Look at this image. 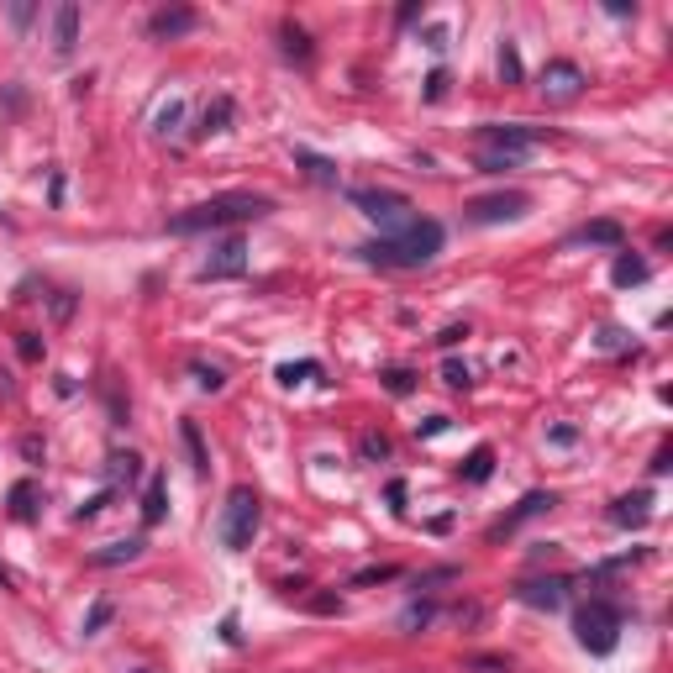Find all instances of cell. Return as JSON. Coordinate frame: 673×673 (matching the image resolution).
<instances>
[{"label": "cell", "mask_w": 673, "mask_h": 673, "mask_svg": "<svg viewBox=\"0 0 673 673\" xmlns=\"http://www.w3.org/2000/svg\"><path fill=\"white\" fill-rule=\"evenodd\" d=\"M384 390H390V395H411L416 390V374L411 369H390V374H384Z\"/></svg>", "instance_id": "29"}, {"label": "cell", "mask_w": 673, "mask_h": 673, "mask_svg": "<svg viewBox=\"0 0 673 673\" xmlns=\"http://www.w3.org/2000/svg\"><path fill=\"white\" fill-rule=\"evenodd\" d=\"M279 37H284V53H290V58H300V64L311 58V37H305L295 22H284V27H279Z\"/></svg>", "instance_id": "23"}, {"label": "cell", "mask_w": 673, "mask_h": 673, "mask_svg": "<svg viewBox=\"0 0 673 673\" xmlns=\"http://www.w3.org/2000/svg\"><path fill=\"white\" fill-rule=\"evenodd\" d=\"M232 274H248V242L242 237H221L211 258L200 263V279H232Z\"/></svg>", "instance_id": "9"}, {"label": "cell", "mask_w": 673, "mask_h": 673, "mask_svg": "<svg viewBox=\"0 0 673 673\" xmlns=\"http://www.w3.org/2000/svg\"><path fill=\"white\" fill-rule=\"evenodd\" d=\"M647 505H652L647 489H642V495H626V500H616L610 521H616V526H642V521H647Z\"/></svg>", "instance_id": "18"}, {"label": "cell", "mask_w": 673, "mask_h": 673, "mask_svg": "<svg viewBox=\"0 0 673 673\" xmlns=\"http://www.w3.org/2000/svg\"><path fill=\"white\" fill-rule=\"evenodd\" d=\"M142 547H148V542H142V537H127V542H111V547H100V553L90 558L95 568H116V563H137L142 558Z\"/></svg>", "instance_id": "15"}, {"label": "cell", "mask_w": 673, "mask_h": 673, "mask_svg": "<svg viewBox=\"0 0 673 673\" xmlns=\"http://www.w3.org/2000/svg\"><path fill=\"white\" fill-rule=\"evenodd\" d=\"M621 242H626L621 221H584V227L568 237V248H621Z\"/></svg>", "instance_id": "11"}, {"label": "cell", "mask_w": 673, "mask_h": 673, "mask_svg": "<svg viewBox=\"0 0 673 673\" xmlns=\"http://www.w3.org/2000/svg\"><path fill=\"white\" fill-rule=\"evenodd\" d=\"M179 437H185V447H190V463H195V474H206V447H200V432H195V421H185V426H179Z\"/></svg>", "instance_id": "27"}, {"label": "cell", "mask_w": 673, "mask_h": 673, "mask_svg": "<svg viewBox=\"0 0 673 673\" xmlns=\"http://www.w3.org/2000/svg\"><path fill=\"white\" fill-rule=\"evenodd\" d=\"M179 121H185V100H163L153 116V132H179Z\"/></svg>", "instance_id": "24"}, {"label": "cell", "mask_w": 673, "mask_h": 673, "mask_svg": "<svg viewBox=\"0 0 673 673\" xmlns=\"http://www.w3.org/2000/svg\"><path fill=\"white\" fill-rule=\"evenodd\" d=\"M74 43H79V6H74V0H64V6L53 11V53L69 58Z\"/></svg>", "instance_id": "12"}, {"label": "cell", "mask_w": 673, "mask_h": 673, "mask_svg": "<svg viewBox=\"0 0 673 673\" xmlns=\"http://www.w3.org/2000/svg\"><path fill=\"white\" fill-rule=\"evenodd\" d=\"M390 505H395V511H405V484H400V479L390 484Z\"/></svg>", "instance_id": "40"}, {"label": "cell", "mask_w": 673, "mask_h": 673, "mask_svg": "<svg viewBox=\"0 0 673 673\" xmlns=\"http://www.w3.org/2000/svg\"><path fill=\"white\" fill-rule=\"evenodd\" d=\"M437 432H447V416H432V421L416 426V437H437Z\"/></svg>", "instance_id": "38"}, {"label": "cell", "mask_w": 673, "mask_h": 673, "mask_svg": "<svg viewBox=\"0 0 673 673\" xmlns=\"http://www.w3.org/2000/svg\"><path fill=\"white\" fill-rule=\"evenodd\" d=\"M442 95H447V74L437 69L432 79H426V100H442Z\"/></svg>", "instance_id": "37"}, {"label": "cell", "mask_w": 673, "mask_h": 673, "mask_svg": "<svg viewBox=\"0 0 673 673\" xmlns=\"http://www.w3.org/2000/svg\"><path fill=\"white\" fill-rule=\"evenodd\" d=\"M516 600L532 605V610H558L568 600V579H532V584L516 589Z\"/></svg>", "instance_id": "10"}, {"label": "cell", "mask_w": 673, "mask_h": 673, "mask_svg": "<svg viewBox=\"0 0 673 673\" xmlns=\"http://www.w3.org/2000/svg\"><path fill=\"white\" fill-rule=\"evenodd\" d=\"M432 616H437V605H426V600H421V605H411V610L400 616V626H405V631H416V626H432Z\"/></svg>", "instance_id": "30"}, {"label": "cell", "mask_w": 673, "mask_h": 673, "mask_svg": "<svg viewBox=\"0 0 673 673\" xmlns=\"http://www.w3.org/2000/svg\"><path fill=\"white\" fill-rule=\"evenodd\" d=\"M537 90L547 100H558V106H568V100H579V90H584V69L574 64V58H553V64L542 69Z\"/></svg>", "instance_id": "8"}, {"label": "cell", "mask_w": 673, "mask_h": 673, "mask_svg": "<svg viewBox=\"0 0 673 673\" xmlns=\"http://www.w3.org/2000/svg\"><path fill=\"white\" fill-rule=\"evenodd\" d=\"M269 211H274V200H269V195H248V190H237V195H216V200H200V206L169 216V232H174V237L216 232V227H237V221H258V216H269Z\"/></svg>", "instance_id": "1"}, {"label": "cell", "mask_w": 673, "mask_h": 673, "mask_svg": "<svg viewBox=\"0 0 673 673\" xmlns=\"http://www.w3.org/2000/svg\"><path fill=\"white\" fill-rule=\"evenodd\" d=\"M542 137H547L542 127H521V121H495V127H479V148H484V153H511V158H526Z\"/></svg>", "instance_id": "6"}, {"label": "cell", "mask_w": 673, "mask_h": 673, "mask_svg": "<svg viewBox=\"0 0 673 673\" xmlns=\"http://www.w3.org/2000/svg\"><path fill=\"white\" fill-rule=\"evenodd\" d=\"M395 574H400V568H390V563H384V568H363V574H353V589L379 584V579H395Z\"/></svg>", "instance_id": "34"}, {"label": "cell", "mask_w": 673, "mask_h": 673, "mask_svg": "<svg viewBox=\"0 0 673 673\" xmlns=\"http://www.w3.org/2000/svg\"><path fill=\"white\" fill-rule=\"evenodd\" d=\"M442 379L453 384V390H468V384H474V374H468V363H447V369H442Z\"/></svg>", "instance_id": "35"}, {"label": "cell", "mask_w": 673, "mask_h": 673, "mask_svg": "<svg viewBox=\"0 0 673 673\" xmlns=\"http://www.w3.org/2000/svg\"><path fill=\"white\" fill-rule=\"evenodd\" d=\"M227 121H232V95H216L211 106H206V116H200V132H227Z\"/></svg>", "instance_id": "20"}, {"label": "cell", "mask_w": 673, "mask_h": 673, "mask_svg": "<svg viewBox=\"0 0 673 673\" xmlns=\"http://www.w3.org/2000/svg\"><path fill=\"white\" fill-rule=\"evenodd\" d=\"M500 74H505V85H521V53H516V43L500 48Z\"/></svg>", "instance_id": "28"}, {"label": "cell", "mask_w": 673, "mask_h": 673, "mask_svg": "<svg viewBox=\"0 0 673 673\" xmlns=\"http://www.w3.org/2000/svg\"><path fill=\"white\" fill-rule=\"evenodd\" d=\"M358 453H363V458H369V463H374V458H390V437H379V432H369V437H363V442H358Z\"/></svg>", "instance_id": "33"}, {"label": "cell", "mask_w": 673, "mask_h": 673, "mask_svg": "<svg viewBox=\"0 0 673 673\" xmlns=\"http://www.w3.org/2000/svg\"><path fill=\"white\" fill-rule=\"evenodd\" d=\"M521 158H511V153H479V169L484 174H505V169H516Z\"/></svg>", "instance_id": "32"}, {"label": "cell", "mask_w": 673, "mask_h": 673, "mask_svg": "<svg viewBox=\"0 0 673 673\" xmlns=\"http://www.w3.org/2000/svg\"><path fill=\"white\" fill-rule=\"evenodd\" d=\"M489 474H495V453H489V447H474V453H468V463H463V479H468V484H484Z\"/></svg>", "instance_id": "22"}, {"label": "cell", "mask_w": 673, "mask_h": 673, "mask_svg": "<svg viewBox=\"0 0 673 673\" xmlns=\"http://www.w3.org/2000/svg\"><path fill=\"white\" fill-rule=\"evenodd\" d=\"M321 374V363H279V384H305V379H316Z\"/></svg>", "instance_id": "25"}, {"label": "cell", "mask_w": 673, "mask_h": 673, "mask_svg": "<svg viewBox=\"0 0 673 673\" xmlns=\"http://www.w3.org/2000/svg\"><path fill=\"white\" fill-rule=\"evenodd\" d=\"M442 221H411V227H400L390 237L369 242V248H358L369 263H379V269H421V263H432L442 253Z\"/></svg>", "instance_id": "2"}, {"label": "cell", "mask_w": 673, "mask_h": 673, "mask_svg": "<svg viewBox=\"0 0 673 673\" xmlns=\"http://www.w3.org/2000/svg\"><path fill=\"white\" fill-rule=\"evenodd\" d=\"M37 500H43V489H37V479L11 484V516H16V521H32V516H37Z\"/></svg>", "instance_id": "16"}, {"label": "cell", "mask_w": 673, "mask_h": 673, "mask_svg": "<svg viewBox=\"0 0 673 673\" xmlns=\"http://www.w3.org/2000/svg\"><path fill=\"white\" fill-rule=\"evenodd\" d=\"M295 163L316 179V185H337V163H332V158H316L311 148H295Z\"/></svg>", "instance_id": "19"}, {"label": "cell", "mask_w": 673, "mask_h": 673, "mask_svg": "<svg viewBox=\"0 0 673 673\" xmlns=\"http://www.w3.org/2000/svg\"><path fill=\"white\" fill-rule=\"evenodd\" d=\"M137 474H142V458H137V453H116V458H111V479H116V484H121V479L132 484Z\"/></svg>", "instance_id": "26"}, {"label": "cell", "mask_w": 673, "mask_h": 673, "mask_svg": "<svg viewBox=\"0 0 673 673\" xmlns=\"http://www.w3.org/2000/svg\"><path fill=\"white\" fill-rule=\"evenodd\" d=\"M532 211V195L526 190H500V195H484V200H468V221L474 227H495V221H516Z\"/></svg>", "instance_id": "7"}, {"label": "cell", "mask_w": 673, "mask_h": 673, "mask_svg": "<svg viewBox=\"0 0 673 673\" xmlns=\"http://www.w3.org/2000/svg\"><path fill=\"white\" fill-rule=\"evenodd\" d=\"M258 521H263V500H258V489L237 484L232 495H227V505H221V521H216L221 547H227V553H242V547H253Z\"/></svg>", "instance_id": "3"}, {"label": "cell", "mask_w": 673, "mask_h": 673, "mask_svg": "<svg viewBox=\"0 0 673 673\" xmlns=\"http://www.w3.org/2000/svg\"><path fill=\"white\" fill-rule=\"evenodd\" d=\"M195 22H200V16H195L190 6H174V11H153V16H148V32H153V37H179V32H190Z\"/></svg>", "instance_id": "13"}, {"label": "cell", "mask_w": 673, "mask_h": 673, "mask_svg": "<svg viewBox=\"0 0 673 673\" xmlns=\"http://www.w3.org/2000/svg\"><path fill=\"white\" fill-rule=\"evenodd\" d=\"M348 200H353V206L363 211V216H369V221H379V227H411V200H405L400 190H348Z\"/></svg>", "instance_id": "5"}, {"label": "cell", "mask_w": 673, "mask_h": 673, "mask_svg": "<svg viewBox=\"0 0 673 673\" xmlns=\"http://www.w3.org/2000/svg\"><path fill=\"white\" fill-rule=\"evenodd\" d=\"M610 279H616L621 290H631V284H642V279H647V263H642V258H631V253H621V258H616V269H610Z\"/></svg>", "instance_id": "21"}, {"label": "cell", "mask_w": 673, "mask_h": 673, "mask_svg": "<svg viewBox=\"0 0 673 673\" xmlns=\"http://www.w3.org/2000/svg\"><path fill=\"white\" fill-rule=\"evenodd\" d=\"M195 384H200V390H221L227 379H221V369H206V363H195Z\"/></svg>", "instance_id": "36"}, {"label": "cell", "mask_w": 673, "mask_h": 673, "mask_svg": "<svg viewBox=\"0 0 673 673\" xmlns=\"http://www.w3.org/2000/svg\"><path fill=\"white\" fill-rule=\"evenodd\" d=\"M111 616H116V610H111V600H95V605H90V616H85V637H95V631L106 626Z\"/></svg>", "instance_id": "31"}, {"label": "cell", "mask_w": 673, "mask_h": 673, "mask_svg": "<svg viewBox=\"0 0 673 673\" xmlns=\"http://www.w3.org/2000/svg\"><path fill=\"white\" fill-rule=\"evenodd\" d=\"M574 637L584 652H595V658H610L621 642V610L610 600H589L579 616H574Z\"/></svg>", "instance_id": "4"}, {"label": "cell", "mask_w": 673, "mask_h": 673, "mask_svg": "<svg viewBox=\"0 0 673 673\" xmlns=\"http://www.w3.org/2000/svg\"><path fill=\"white\" fill-rule=\"evenodd\" d=\"M553 442L568 447V442H579V426H553Z\"/></svg>", "instance_id": "39"}, {"label": "cell", "mask_w": 673, "mask_h": 673, "mask_svg": "<svg viewBox=\"0 0 673 673\" xmlns=\"http://www.w3.org/2000/svg\"><path fill=\"white\" fill-rule=\"evenodd\" d=\"M553 505H558V500H553V495H542V489H537V495H526V500L516 505V511H511V516H505V521L495 526V537H505V532H516V526H521V521H532V516H542V511H553Z\"/></svg>", "instance_id": "14"}, {"label": "cell", "mask_w": 673, "mask_h": 673, "mask_svg": "<svg viewBox=\"0 0 673 673\" xmlns=\"http://www.w3.org/2000/svg\"><path fill=\"white\" fill-rule=\"evenodd\" d=\"M163 511H169V484H163V474H153V479H148V495H142V521L158 526Z\"/></svg>", "instance_id": "17"}]
</instances>
